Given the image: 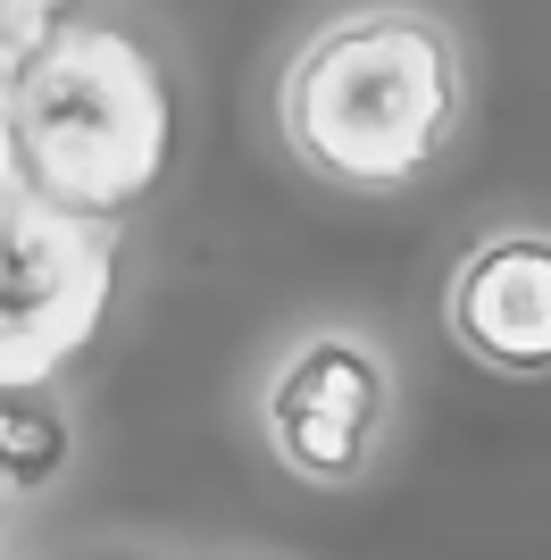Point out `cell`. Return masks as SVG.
I'll return each instance as SVG.
<instances>
[{
    "label": "cell",
    "mask_w": 551,
    "mask_h": 560,
    "mask_svg": "<svg viewBox=\"0 0 551 560\" xmlns=\"http://www.w3.org/2000/svg\"><path fill=\"white\" fill-rule=\"evenodd\" d=\"M468 117V59L435 9H335L276 68V135L335 192H410Z\"/></svg>",
    "instance_id": "6da1fadb"
},
{
    "label": "cell",
    "mask_w": 551,
    "mask_h": 560,
    "mask_svg": "<svg viewBox=\"0 0 551 560\" xmlns=\"http://www.w3.org/2000/svg\"><path fill=\"white\" fill-rule=\"evenodd\" d=\"M9 135H17V185L117 226L167 176V142H176L167 68L142 34L109 18H50L17 50Z\"/></svg>",
    "instance_id": "7a4b0ae2"
},
{
    "label": "cell",
    "mask_w": 551,
    "mask_h": 560,
    "mask_svg": "<svg viewBox=\"0 0 551 560\" xmlns=\"http://www.w3.org/2000/svg\"><path fill=\"white\" fill-rule=\"evenodd\" d=\"M117 243L101 218L34 185H0V385H50L101 335Z\"/></svg>",
    "instance_id": "3957f363"
},
{
    "label": "cell",
    "mask_w": 551,
    "mask_h": 560,
    "mask_svg": "<svg viewBox=\"0 0 551 560\" xmlns=\"http://www.w3.org/2000/svg\"><path fill=\"white\" fill-rule=\"evenodd\" d=\"M259 427H268L276 468H293L301 486H360L392 427V369L385 351L351 327L301 335L268 369L259 394Z\"/></svg>",
    "instance_id": "277c9868"
},
{
    "label": "cell",
    "mask_w": 551,
    "mask_h": 560,
    "mask_svg": "<svg viewBox=\"0 0 551 560\" xmlns=\"http://www.w3.org/2000/svg\"><path fill=\"white\" fill-rule=\"evenodd\" d=\"M443 327L493 376H551V234L543 226L484 234L452 268Z\"/></svg>",
    "instance_id": "5b68a950"
},
{
    "label": "cell",
    "mask_w": 551,
    "mask_h": 560,
    "mask_svg": "<svg viewBox=\"0 0 551 560\" xmlns=\"http://www.w3.org/2000/svg\"><path fill=\"white\" fill-rule=\"evenodd\" d=\"M75 435L50 385H0V493H43L68 468Z\"/></svg>",
    "instance_id": "8992f818"
},
{
    "label": "cell",
    "mask_w": 551,
    "mask_h": 560,
    "mask_svg": "<svg viewBox=\"0 0 551 560\" xmlns=\"http://www.w3.org/2000/svg\"><path fill=\"white\" fill-rule=\"evenodd\" d=\"M34 25H9L0 34V185H17V135H9V75H17V50Z\"/></svg>",
    "instance_id": "52a82bcc"
},
{
    "label": "cell",
    "mask_w": 551,
    "mask_h": 560,
    "mask_svg": "<svg viewBox=\"0 0 551 560\" xmlns=\"http://www.w3.org/2000/svg\"><path fill=\"white\" fill-rule=\"evenodd\" d=\"M59 9H68V0H0V18H9V25H50Z\"/></svg>",
    "instance_id": "ba28073f"
},
{
    "label": "cell",
    "mask_w": 551,
    "mask_h": 560,
    "mask_svg": "<svg viewBox=\"0 0 551 560\" xmlns=\"http://www.w3.org/2000/svg\"><path fill=\"white\" fill-rule=\"evenodd\" d=\"M0 560H9V511H0Z\"/></svg>",
    "instance_id": "9c48e42d"
}]
</instances>
